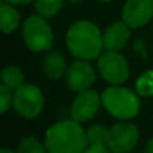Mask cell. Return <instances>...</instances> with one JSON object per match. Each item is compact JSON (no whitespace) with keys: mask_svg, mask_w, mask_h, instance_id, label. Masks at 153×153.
<instances>
[{"mask_svg":"<svg viewBox=\"0 0 153 153\" xmlns=\"http://www.w3.org/2000/svg\"><path fill=\"white\" fill-rule=\"evenodd\" d=\"M66 45L71 55L78 59H94L101 55L103 38L100 28L89 20H79L70 26Z\"/></svg>","mask_w":153,"mask_h":153,"instance_id":"2","label":"cell"},{"mask_svg":"<svg viewBox=\"0 0 153 153\" xmlns=\"http://www.w3.org/2000/svg\"><path fill=\"white\" fill-rule=\"evenodd\" d=\"M4 1L10 3V4H19V5H22V4H28V3H31L32 0H4Z\"/></svg>","mask_w":153,"mask_h":153,"instance_id":"21","label":"cell"},{"mask_svg":"<svg viewBox=\"0 0 153 153\" xmlns=\"http://www.w3.org/2000/svg\"><path fill=\"white\" fill-rule=\"evenodd\" d=\"M66 61L59 51H50L43 59V71L50 78H61L63 74H66Z\"/></svg>","mask_w":153,"mask_h":153,"instance_id":"12","label":"cell"},{"mask_svg":"<svg viewBox=\"0 0 153 153\" xmlns=\"http://www.w3.org/2000/svg\"><path fill=\"white\" fill-rule=\"evenodd\" d=\"M11 105H13V97L11 95V90L1 83V86H0V108H1V113H5L11 108Z\"/></svg>","mask_w":153,"mask_h":153,"instance_id":"19","label":"cell"},{"mask_svg":"<svg viewBox=\"0 0 153 153\" xmlns=\"http://www.w3.org/2000/svg\"><path fill=\"white\" fill-rule=\"evenodd\" d=\"M98 71L106 82L111 85H121L129 76L128 62L118 51H106L98 58Z\"/></svg>","mask_w":153,"mask_h":153,"instance_id":"6","label":"cell"},{"mask_svg":"<svg viewBox=\"0 0 153 153\" xmlns=\"http://www.w3.org/2000/svg\"><path fill=\"white\" fill-rule=\"evenodd\" d=\"M136 90L143 97L153 95V70H148L138 76L136 82Z\"/></svg>","mask_w":153,"mask_h":153,"instance_id":"16","label":"cell"},{"mask_svg":"<svg viewBox=\"0 0 153 153\" xmlns=\"http://www.w3.org/2000/svg\"><path fill=\"white\" fill-rule=\"evenodd\" d=\"M102 103V100L97 91L94 90H85L81 91L73 101L71 105V117L73 120L78 122H86L91 120L100 110V106Z\"/></svg>","mask_w":153,"mask_h":153,"instance_id":"9","label":"cell"},{"mask_svg":"<svg viewBox=\"0 0 153 153\" xmlns=\"http://www.w3.org/2000/svg\"><path fill=\"white\" fill-rule=\"evenodd\" d=\"M47 148L35 137H27L19 144L18 153H47Z\"/></svg>","mask_w":153,"mask_h":153,"instance_id":"17","label":"cell"},{"mask_svg":"<svg viewBox=\"0 0 153 153\" xmlns=\"http://www.w3.org/2000/svg\"><path fill=\"white\" fill-rule=\"evenodd\" d=\"M45 106L42 90L35 85L23 83L13 93V108L19 116L24 118H35Z\"/></svg>","mask_w":153,"mask_h":153,"instance_id":"5","label":"cell"},{"mask_svg":"<svg viewBox=\"0 0 153 153\" xmlns=\"http://www.w3.org/2000/svg\"><path fill=\"white\" fill-rule=\"evenodd\" d=\"M153 18V0H128L122 10V20L130 28H140Z\"/></svg>","mask_w":153,"mask_h":153,"instance_id":"10","label":"cell"},{"mask_svg":"<svg viewBox=\"0 0 153 153\" xmlns=\"http://www.w3.org/2000/svg\"><path fill=\"white\" fill-rule=\"evenodd\" d=\"M101 100L106 110L118 120H130L137 116L140 110L137 94L130 89L120 87L118 85L103 90Z\"/></svg>","mask_w":153,"mask_h":153,"instance_id":"3","label":"cell"},{"mask_svg":"<svg viewBox=\"0 0 153 153\" xmlns=\"http://www.w3.org/2000/svg\"><path fill=\"white\" fill-rule=\"evenodd\" d=\"M95 81V70L86 59L74 61L66 70V82L74 91H85Z\"/></svg>","mask_w":153,"mask_h":153,"instance_id":"8","label":"cell"},{"mask_svg":"<svg viewBox=\"0 0 153 153\" xmlns=\"http://www.w3.org/2000/svg\"><path fill=\"white\" fill-rule=\"evenodd\" d=\"M103 47L109 51H120L126 46L130 38V27L122 22H114L105 28L102 34Z\"/></svg>","mask_w":153,"mask_h":153,"instance_id":"11","label":"cell"},{"mask_svg":"<svg viewBox=\"0 0 153 153\" xmlns=\"http://www.w3.org/2000/svg\"><path fill=\"white\" fill-rule=\"evenodd\" d=\"M146 153H153V138L148 140L146 143Z\"/></svg>","mask_w":153,"mask_h":153,"instance_id":"22","label":"cell"},{"mask_svg":"<svg viewBox=\"0 0 153 153\" xmlns=\"http://www.w3.org/2000/svg\"><path fill=\"white\" fill-rule=\"evenodd\" d=\"M0 153H13L11 149H8V148H3L1 151H0Z\"/></svg>","mask_w":153,"mask_h":153,"instance_id":"23","label":"cell"},{"mask_svg":"<svg viewBox=\"0 0 153 153\" xmlns=\"http://www.w3.org/2000/svg\"><path fill=\"white\" fill-rule=\"evenodd\" d=\"M63 0H35V10L43 18H53L61 11Z\"/></svg>","mask_w":153,"mask_h":153,"instance_id":"15","label":"cell"},{"mask_svg":"<svg viewBox=\"0 0 153 153\" xmlns=\"http://www.w3.org/2000/svg\"><path fill=\"white\" fill-rule=\"evenodd\" d=\"M82 153H110V149L106 144H89Z\"/></svg>","mask_w":153,"mask_h":153,"instance_id":"20","label":"cell"},{"mask_svg":"<svg viewBox=\"0 0 153 153\" xmlns=\"http://www.w3.org/2000/svg\"><path fill=\"white\" fill-rule=\"evenodd\" d=\"M101 1H110V0H101Z\"/></svg>","mask_w":153,"mask_h":153,"instance_id":"25","label":"cell"},{"mask_svg":"<svg viewBox=\"0 0 153 153\" xmlns=\"http://www.w3.org/2000/svg\"><path fill=\"white\" fill-rule=\"evenodd\" d=\"M24 75L18 66H7L1 71V83L10 90H16L23 85Z\"/></svg>","mask_w":153,"mask_h":153,"instance_id":"14","label":"cell"},{"mask_svg":"<svg viewBox=\"0 0 153 153\" xmlns=\"http://www.w3.org/2000/svg\"><path fill=\"white\" fill-rule=\"evenodd\" d=\"M109 130L103 125H91L87 129V141L89 144H106Z\"/></svg>","mask_w":153,"mask_h":153,"instance_id":"18","label":"cell"},{"mask_svg":"<svg viewBox=\"0 0 153 153\" xmlns=\"http://www.w3.org/2000/svg\"><path fill=\"white\" fill-rule=\"evenodd\" d=\"M138 129L134 124L118 122L109 129L106 145L113 153H129L138 141Z\"/></svg>","mask_w":153,"mask_h":153,"instance_id":"7","label":"cell"},{"mask_svg":"<svg viewBox=\"0 0 153 153\" xmlns=\"http://www.w3.org/2000/svg\"><path fill=\"white\" fill-rule=\"evenodd\" d=\"M87 144L86 132L75 120L54 124L48 128L45 137L48 153H82Z\"/></svg>","mask_w":153,"mask_h":153,"instance_id":"1","label":"cell"},{"mask_svg":"<svg viewBox=\"0 0 153 153\" xmlns=\"http://www.w3.org/2000/svg\"><path fill=\"white\" fill-rule=\"evenodd\" d=\"M20 23V15L12 4L4 1L0 4V28L4 34L15 31Z\"/></svg>","mask_w":153,"mask_h":153,"instance_id":"13","label":"cell"},{"mask_svg":"<svg viewBox=\"0 0 153 153\" xmlns=\"http://www.w3.org/2000/svg\"><path fill=\"white\" fill-rule=\"evenodd\" d=\"M69 1H71V3H79V1H82V0H69Z\"/></svg>","mask_w":153,"mask_h":153,"instance_id":"24","label":"cell"},{"mask_svg":"<svg viewBox=\"0 0 153 153\" xmlns=\"http://www.w3.org/2000/svg\"><path fill=\"white\" fill-rule=\"evenodd\" d=\"M23 38L26 46L34 53L47 51L54 42V34L50 24L42 15H32L23 23Z\"/></svg>","mask_w":153,"mask_h":153,"instance_id":"4","label":"cell"}]
</instances>
